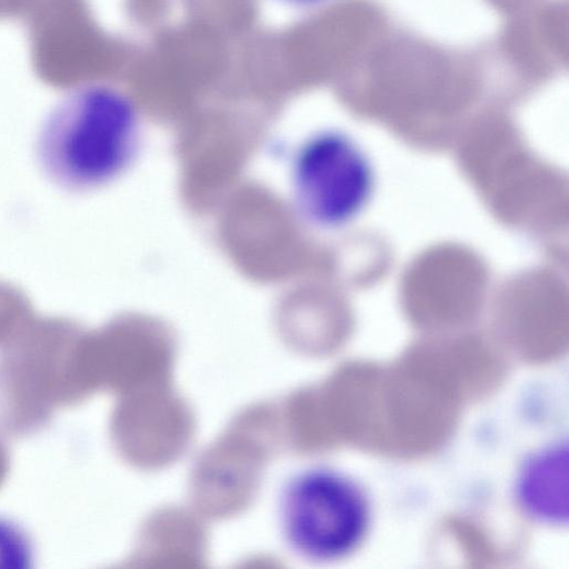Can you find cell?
<instances>
[{"label":"cell","mask_w":569,"mask_h":569,"mask_svg":"<svg viewBox=\"0 0 569 569\" xmlns=\"http://www.w3.org/2000/svg\"><path fill=\"white\" fill-rule=\"evenodd\" d=\"M279 7L296 11H308L325 6L330 0H270Z\"/></svg>","instance_id":"5b68a950"},{"label":"cell","mask_w":569,"mask_h":569,"mask_svg":"<svg viewBox=\"0 0 569 569\" xmlns=\"http://www.w3.org/2000/svg\"><path fill=\"white\" fill-rule=\"evenodd\" d=\"M277 516L291 552L305 560L330 562L360 546L371 509L363 489L350 477L331 467L310 466L283 481Z\"/></svg>","instance_id":"7a4b0ae2"},{"label":"cell","mask_w":569,"mask_h":569,"mask_svg":"<svg viewBox=\"0 0 569 569\" xmlns=\"http://www.w3.org/2000/svg\"><path fill=\"white\" fill-rule=\"evenodd\" d=\"M289 180L299 216L313 227L337 229L367 207L375 173L369 157L352 137L338 129H322L297 148Z\"/></svg>","instance_id":"3957f363"},{"label":"cell","mask_w":569,"mask_h":569,"mask_svg":"<svg viewBox=\"0 0 569 569\" xmlns=\"http://www.w3.org/2000/svg\"><path fill=\"white\" fill-rule=\"evenodd\" d=\"M568 466L566 440L548 445L525 459L515 480V498L525 515L539 523L567 526Z\"/></svg>","instance_id":"277c9868"},{"label":"cell","mask_w":569,"mask_h":569,"mask_svg":"<svg viewBox=\"0 0 569 569\" xmlns=\"http://www.w3.org/2000/svg\"><path fill=\"white\" fill-rule=\"evenodd\" d=\"M142 139L136 99L109 82L69 90L48 111L36 140L38 164L59 188L96 191L117 181L133 163Z\"/></svg>","instance_id":"6da1fadb"}]
</instances>
